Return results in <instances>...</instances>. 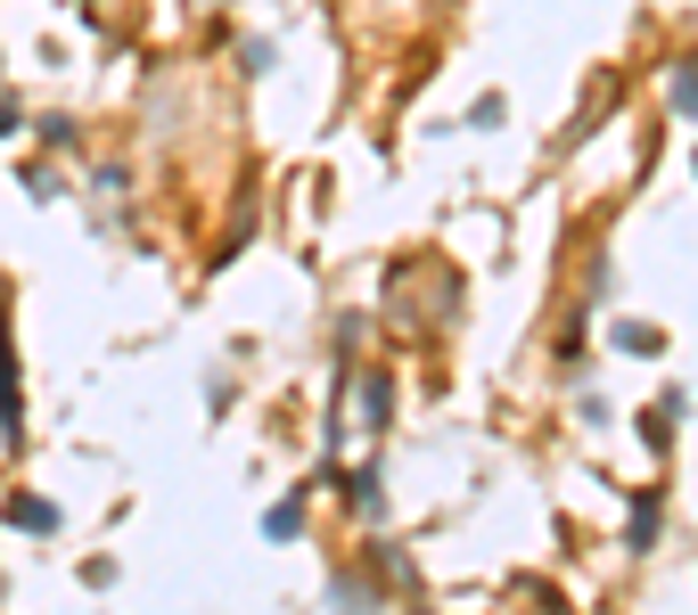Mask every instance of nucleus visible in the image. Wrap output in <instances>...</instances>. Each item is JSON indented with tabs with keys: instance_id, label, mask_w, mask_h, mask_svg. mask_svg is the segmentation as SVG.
Segmentation results:
<instances>
[{
	"instance_id": "f257e3e1",
	"label": "nucleus",
	"mask_w": 698,
	"mask_h": 615,
	"mask_svg": "<svg viewBox=\"0 0 698 615\" xmlns=\"http://www.w3.org/2000/svg\"><path fill=\"white\" fill-rule=\"evenodd\" d=\"M9 517H17V525H26V534H50V525H58V508L26 493V501H9Z\"/></svg>"
}]
</instances>
